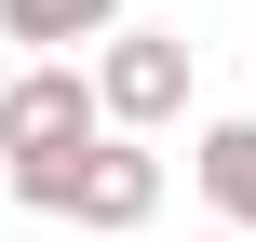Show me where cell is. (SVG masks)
<instances>
[{
  "mask_svg": "<svg viewBox=\"0 0 256 242\" xmlns=\"http://www.w3.org/2000/svg\"><path fill=\"white\" fill-rule=\"evenodd\" d=\"M189 175H202L216 229H243V242H256V121H216V135L189 148Z\"/></svg>",
  "mask_w": 256,
  "mask_h": 242,
  "instance_id": "obj_4",
  "label": "cell"
},
{
  "mask_svg": "<svg viewBox=\"0 0 256 242\" xmlns=\"http://www.w3.org/2000/svg\"><path fill=\"white\" fill-rule=\"evenodd\" d=\"M94 108H108L122 135H162V121L189 108V40H162V27H108V54H94Z\"/></svg>",
  "mask_w": 256,
  "mask_h": 242,
  "instance_id": "obj_3",
  "label": "cell"
},
{
  "mask_svg": "<svg viewBox=\"0 0 256 242\" xmlns=\"http://www.w3.org/2000/svg\"><path fill=\"white\" fill-rule=\"evenodd\" d=\"M202 242H243V229H202Z\"/></svg>",
  "mask_w": 256,
  "mask_h": 242,
  "instance_id": "obj_6",
  "label": "cell"
},
{
  "mask_svg": "<svg viewBox=\"0 0 256 242\" xmlns=\"http://www.w3.org/2000/svg\"><path fill=\"white\" fill-rule=\"evenodd\" d=\"M81 135H108L94 67L40 54V67H14V81H0V162H54V148H81Z\"/></svg>",
  "mask_w": 256,
  "mask_h": 242,
  "instance_id": "obj_2",
  "label": "cell"
},
{
  "mask_svg": "<svg viewBox=\"0 0 256 242\" xmlns=\"http://www.w3.org/2000/svg\"><path fill=\"white\" fill-rule=\"evenodd\" d=\"M122 27V0H0V40H27V54H68V40H108Z\"/></svg>",
  "mask_w": 256,
  "mask_h": 242,
  "instance_id": "obj_5",
  "label": "cell"
},
{
  "mask_svg": "<svg viewBox=\"0 0 256 242\" xmlns=\"http://www.w3.org/2000/svg\"><path fill=\"white\" fill-rule=\"evenodd\" d=\"M14 202L27 216H68L81 242H122L162 216V148H135L122 121L108 135H81V148H54V162H14Z\"/></svg>",
  "mask_w": 256,
  "mask_h": 242,
  "instance_id": "obj_1",
  "label": "cell"
}]
</instances>
